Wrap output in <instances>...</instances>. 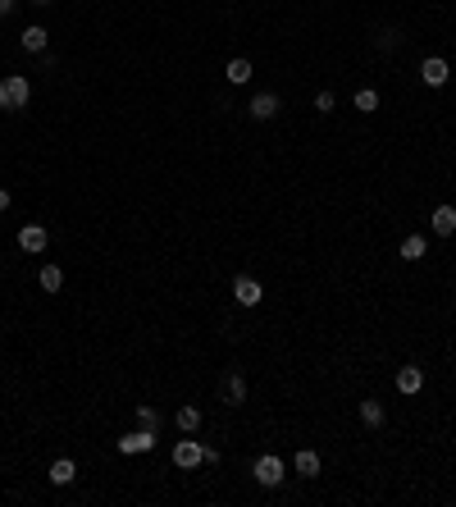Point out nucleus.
<instances>
[{
	"label": "nucleus",
	"mask_w": 456,
	"mask_h": 507,
	"mask_svg": "<svg viewBox=\"0 0 456 507\" xmlns=\"http://www.w3.org/2000/svg\"><path fill=\"white\" fill-rule=\"evenodd\" d=\"M32 96V82L23 73H9V78H0V110H23Z\"/></svg>",
	"instance_id": "f257e3e1"
},
{
	"label": "nucleus",
	"mask_w": 456,
	"mask_h": 507,
	"mask_svg": "<svg viewBox=\"0 0 456 507\" xmlns=\"http://www.w3.org/2000/svg\"><path fill=\"white\" fill-rule=\"evenodd\" d=\"M251 476H256V484H265V489H278V484H283V461H278L274 452H265V457H256Z\"/></svg>",
	"instance_id": "f03ea898"
},
{
	"label": "nucleus",
	"mask_w": 456,
	"mask_h": 507,
	"mask_svg": "<svg viewBox=\"0 0 456 507\" xmlns=\"http://www.w3.org/2000/svg\"><path fill=\"white\" fill-rule=\"evenodd\" d=\"M201 461H205V448H201V444H197V439H192V434L173 444V466H178V471H197Z\"/></svg>",
	"instance_id": "7ed1b4c3"
},
{
	"label": "nucleus",
	"mask_w": 456,
	"mask_h": 507,
	"mask_svg": "<svg viewBox=\"0 0 456 507\" xmlns=\"http://www.w3.org/2000/svg\"><path fill=\"white\" fill-rule=\"evenodd\" d=\"M260 297H265L260 279H251V274H237L233 279V301H237V306H260Z\"/></svg>",
	"instance_id": "20e7f679"
},
{
	"label": "nucleus",
	"mask_w": 456,
	"mask_h": 507,
	"mask_svg": "<svg viewBox=\"0 0 456 507\" xmlns=\"http://www.w3.org/2000/svg\"><path fill=\"white\" fill-rule=\"evenodd\" d=\"M151 448H156V429H142V425L119 439V452H124V457H137V452H151Z\"/></svg>",
	"instance_id": "39448f33"
},
{
	"label": "nucleus",
	"mask_w": 456,
	"mask_h": 507,
	"mask_svg": "<svg viewBox=\"0 0 456 507\" xmlns=\"http://www.w3.org/2000/svg\"><path fill=\"white\" fill-rule=\"evenodd\" d=\"M420 78H425V87H447V78H452L447 60H443V55H429L425 64H420Z\"/></svg>",
	"instance_id": "423d86ee"
},
{
	"label": "nucleus",
	"mask_w": 456,
	"mask_h": 507,
	"mask_svg": "<svg viewBox=\"0 0 456 507\" xmlns=\"http://www.w3.org/2000/svg\"><path fill=\"white\" fill-rule=\"evenodd\" d=\"M246 110H251L256 124H265V119H274V114L283 110V101H278L274 92H260V96H251V105H246Z\"/></svg>",
	"instance_id": "0eeeda50"
},
{
	"label": "nucleus",
	"mask_w": 456,
	"mask_h": 507,
	"mask_svg": "<svg viewBox=\"0 0 456 507\" xmlns=\"http://www.w3.org/2000/svg\"><path fill=\"white\" fill-rule=\"evenodd\" d=\"M429 229L438 233V238H452V233H456V206H433Z\"/></svg>",
	"instance_id": "6e6552de"
},
{
	"label": "nucleus",
	"mask_w": 456,
	"mask_h": 507,
	"mask_svg": "<svg viewBox=\"0 0 456 507\" xmlns=\"http://www.w3.org/2000/svg\"><path fill=\"white\" fill-rule=\"evenodd\" d=\"M420 388H425V370H420V365H401V370H397V393L416 397Z\"/></svg>",
	"instance_id": "1a4fd4ad"
},
{
	"label": "nucleus",
	"mask_w": 456,
	"mask_h": 507,
	"mask_svg": "<svg viewBox=\"0 0 456 507\" xmlns=\"http://www.w3.org/2000/svg\"><path fill=\"white\" fill-rule=\"evenodd\" d=\"M425 252H429V238H425V233H406L401 247H397L401 261H425Z\"/></svg>",
	"instance_id": "9d476101"
},
{
	"label": "nucleus",
	"mask_w": 456,
	"mask_h": 507,
	"mask_svg": "<svg viewBox=\"0 0 456 507\" xmlns=\"http://www.w3.org/2000/svg\"><path fill=\"white\" fill-rule=\"evenodd\" d=\"M397 46H401V28H397V23H384V28H374V50L393 55Z\"/></svg>",
	"instance_id": "9b49d317"
},
{
	"label": "nucleus",
	"mask_w": 456,
	"mask_h": 507,
	"mask_svg": "<svg viewBox=\"0 0 456 507\" xmlns=\"http://www.w3.org/2000/svg\"><path fill=\"white\" fill-rule=\"evenodd\" d=\"M18 247H23V252H46V229H41V224H23V229H18Z\"/></svg>",
	"instance_id": "f8f14e48"
},
{
	"label": "nucleus",
	"mask_w": 456,
	"mask_h": 507,
	"mask_svg": "<svg viewBox=\"0 0 456 507\" xmlns=\"http://www.w3.org/2000/svg\"><path fill=\"white\" fill-rule=\"evenodd\" d=\"M224 397H228V407H242V402H246V380H242L237 370L224 375Z\"/></svg>",
	"instance_id": "ddd939ff"
},
{
	"label": "nucleus",
	"mask_w": 456,
	"mask_h": 507,
	"mask_svg": "<svg viewBox=\"0 0 456 507\" xmlns=\"http://www.w3.org/2000/svg\"><path fill=\"white\" fill-rule=\"evenodd\" d=\"M18 41H23V50H28V55H46V28H41V23L23 28V37H18Z\"/></svg>",
	"instance_id": "4468645a"
},
{
	"label": "nucleus",
	"mask_w": 456,
	"mask_h": 507,
	"mask_svg": "<svg viewBox=\"0 0 456 507\" xmlns=\"http://www.w3.org/2000/svg\"><path fill=\"white\" fill-rule=\"evenodd\" d=\"M292 466H297V476H301V480H315V476H320V452L301 448V452H297V461H292Z\"/></svg>",
	"instance_id": "2eb2a0df"
},
{
	"label": "nucleus",
	"mask_w": 456,
	"mask_h": 507,
	"mask_svg": "<svg viewBox=\"0 0 456 507\" xmlns=\"http://www.w3.org/2000/svg\"><path fill=\"white\" fill-rule=\"evenodd\" d=\"M37 284H41V293H60V288H64V269L60 265H41Z\"/></svg>",
	"instance_id": "dca6fc26"
},
{
	"label": "nucleus",
	"mask_w": 456,
	"mask_h": 507,
	"mask_svg": "<svg viewBox=\"0 0 456 507\" xmlns=\"http://www.w3.org/2000/svg\"><path fill=\"white\" fill-rule=\"evenodd\" d=\"M384 402H379V397H365V402H361V420H365V425H370V429H379V425H384Z\"/></svg>",
	"instance_id": "f3484780"
},
{
	"label": "nucleus",
	"mask_w": 456,
	"mask_h": 507,
	"mask_svg": "<svg viewBox=\"0 0 456 507\" xmlns=\"http://www.w3.org/2000/svg\"><path fill=\"white\" fill-rule=\"evenodd\" d=\"M173 420H178V429H183V434H197V429H201V412H197V407H178V416H173Z\"/></svg>",
	"instance_id": "a211bd4d"
},
{
	"label": "nucleus",
	"mask_w": 456,
	"mask_h": 507,
	"mask_svg": "<svg viewBox=\"0 0 456 507\" xmlns=\"http://www.w3.org/2000/svg\"><path fill=\"white\" fill-rule=\"evenodd\" d=\"M73 476H78V466H73L69 457H60L55 466H50V484H60V489H64V484H73Z\"/></svg>",
	"instance_id": "6ab92c4d"
},
{
	"label": "nucleus",
	"mask_w": 456,
	"mask_h": 507,
	"mask_svg": "<svg viewBox=\"0 0 456 507\" xmlns=\"http://www.w3.org/2000/svg\"><path fill=\"white\" fill-rule=\"evenodd\" d=\"M228 82H233V87L251 82V60H228Z\"/></svg>",
	"instance_id": "aec40b11"
},
{
	"label": "nucleus",
	"mask_w": 456,
	"mask_h": 507,
	"mask_svg": "<svg viewBox=\"0 0 456 507\" xmlns=\"http://www.w3.org/2000/svg\"><path fill=\"white\" fill-rule=\"evenodd\" d=\"M356 110H361V114H374V110H379V92H374V87H361V92H356Z\"/></svg>",
	"instance_id": "412c9836"
},
{
	"label": "nucleus",
	"mask_w": 456,
	"mask_h": 507,
	"mask_svg": "<svg viewBox=\"0 0 456 507\" xmlns=\"http://www.w3.org/2000/svg\"><path fill=\"white\" fill-rule=\"evenodd\" d=\"M137 425H142V429H156V434H160V412H156V407H137Z\"/></svg>",
	"instance_id": "4be33fe9"
},
{
	"label": "nucleus",
	"mask_w": 456,
	"mask_h": 507,
	"mask_svg": "<svg viewBox=\"0 0 456 507\" xmlns=\"http://www.w3.org/2000/svg\"><path fill=\"white\" fill-rule=\"evenodd\" d=\"M333 105H338V96H333V92H320V96H315V110H320V114H333Z\"/></svg>",
	"instance_id": "5701e85b"
},
{
	"label": "nucleus",
	"mask_w": 456,
	"mask_h": 507,
	"mask_svg": "<svg viewBox=\"0 0 456 507\" xmlns=\"http://www.w3.org/2000/svg\"><path fill=\"white\" fill-rule=\"evenodd\" d=\"M14 5H18V0H0V18H9V14H14Z\"/></svg>",
	"instance_id": "b1692460"
},
{
	"label": "nucleus",
	"mask_w": 456,
	"mask_h": 507,
	"mask_svg": "<svg viewBox=\"0 0 456 507\" xmlns=\"http://www.w3.org/2000/svg\"><path fill=\"white\" fill-rule=\"evenodd\" d=\"M0 210H9V188H0Z\"/></svg>",
	"instance_id": "393cba45"
},
{
	"label": "nucleus",
	"mask_w": 456,
	"mask_h": 507,
	"mask_svg": "<svg viewBox=\"0 0 456 507\" xmlns=\"http://www.w3.org/2000/svg\"><path fill=\"white\" fill-rule=\"evenodd\" d=\"M32 5H41V9H46V5H55V0H32Z\"/></svg>",
	"instance_id": "a878e982"
}]
</instances>
